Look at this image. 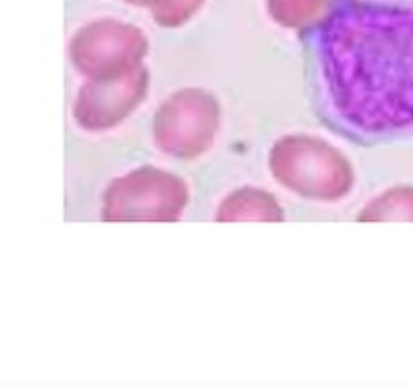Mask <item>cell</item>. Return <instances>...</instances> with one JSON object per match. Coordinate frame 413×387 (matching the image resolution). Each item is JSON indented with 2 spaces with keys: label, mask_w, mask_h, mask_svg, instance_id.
Returning a JSON list of instances; mask_svg holds the SVG:
<instances>
[{
  "label": "cell",
  "mask_w": 413,
  "mask_h": 387,
  "mask_svg": "<svg viewBox=\"0 0 413 387\" xmlns=\"http://www.w3.org/2000/svg\"><path fill=\"white\" fill-rule=\"evenodd\" d=\"M301 43L321 124L365 148L413 139V0H333Z\"/></svg>",
  "instance_id": "1"
},
{
  "label": "cell",
  "mask_w": 413,
  "mask_h": 387,
  "mask_svg": "<svg viewBox=\"0 0 413 387\" xmlns=\"http://www.w3.org/2000/svg\"><path fill=\"white\" fill-rule=\"evenodd\" d=\"M276 180L311 200H338L353 186L349 162L329 143L314 138H285L270 153Z\"/></svg>",
  "instance_id": "2"
},
{
  "label": "cell",
  "mask_w": 413,
  "mask_h": 387,
  "mask_svg": "<svg viewBox=\"0 0 413 387\" xmlns=\"http://www.w3.org/2000/svg\"><path fill=\"white\" fill-rule=\"evenodd\" d=\"M188 190L180 178L153 168L119 178L105 194V220H174L184 210Z\"/></svg>",
  "instance_id": "3"
},
{
  "label": "cell",
  "mask_w": 413,
  "mask_h": 387,
  "mask_svg": "<svg viewBox=\"0 0 413 387\" xmlns=\"http://www.w3.org/2000/svg\"><path fill=\"white\" fill-rule=\"evenodd\" d=\"M218 127V103L204 91H182L165 101L155 117V143L175 158L208 150Z\"/></svg>",
  "instance_id": "4"
},
{
  "label": "cell",
  "mask_w": 413,
  "mask_h": 387,
  "mask_svg": "<svg viewBox=\"0 0 413 387\" xmlns=\"http://www.w3.org/2000/svg\"><path fill=\"white\" fill-rule=\"evenodd\" d=\"M148 89V73L139 65L119 79H93L79 91L77 124L85 129H107L138 105Z\"/></svg>",
  "instance_id": "5"
},
{
  "label": "cell",
  "mask_w": 413,
  "mask_h": 387,
  "mask_svg": "<svg viewBox=\"0 0 413 387\" xmlns=\"http://www.w3.org/2000/svg\"><path fill=\"white\" fill-rule=\"evenodd\" d=\"M280 208L266 192L240 190L222 202L218 220H280Z\"/></svg>",
  "instance_id": "6"
}]
</instances>
